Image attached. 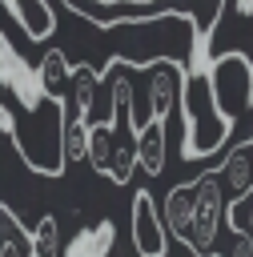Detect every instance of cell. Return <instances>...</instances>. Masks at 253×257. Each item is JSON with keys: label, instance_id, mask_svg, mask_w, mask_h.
<instances>
[{"label": "cell", "instance_id": "18", "mask_svg": "<svg viewBox=\"0 0 253 257\" xmlns=\"http://www.w3.org/2000/svg\"><path fill=\"white\" fill-rule=\"evenodd\" d=\"M245 233H249V237H253V217H249V225H245Z\"/></svg>", "mask_w": 253, "mask_h": 257}, {"label": "cell", "instance_id": "2", "mask_svg": "<svg viewBox=\"0 0 253 257\" xmlns=\"http://www.w3.org/2000/svg\"><path fill=\"white\" fill-rule=\"evenodd\" d=\"M221 169L213 173H201L197 177V197H193V229H189V241L185 249L193 257H217V233L225 225V213H229V201L221 197Z\"/></svg>", "mask_w": 253, "mask_h": 257}, {"label": "cell", "instance_id": "15", "mask_svg": "<svg viewBox=\"0 0 253 257\" xmlns=\"http://www.w3.org/2000/svg\"><path fill=\"white\" fill-rule=\"evenodd\" d=\"M225 8H233L237 16H253V0H225Z\"/></svg>", "mask_w": 253, "mask_h": 257}, {"label": "cell", "instance_id": "13", "mask_svg": "<svg viewBox=\"0 0 253 257\" xmlns=\"http://www.w3.org/2000/svg\"><path fill=\"white\" fill-rule=\"evenodd\" d=\"M96 84H100V72H92V64H80V68H72V104H76V112L92 124L96 120Z\"/></svg>", "mask_w": 253, "mask_h": 257}, {"label": "cell", "instance_id": "5", "mask_svg": "<svg viewBox=\"0 0 253 257\" xmlns=\"http://www.w3.org/2000/svg\"><path fill=\"white\" fill-rule=\"evenodd\" d=\"M133 249L137 257H169V225H165V213H157V201L149 189H137L133 193Z\"/></svg>", "mask_w": 253, "mask_h": 257}, {"label": "cell", "instance_id": "7", "mask_svg": "<svg viewBox=\"0 0 253 257\" xmlns=\"http://www.w3.org/2000/svg\"><path fill=\"white\" fill-rule=\"evenodd\" d=\"M8 16H16V24L24 28L28 40H48L56 32V12L48 8V0H0Z\"/></svg>", "mask_w": 253, "mask_h": 257}, {"label": "cell", "instance_id": "3", "mask_svg": "<svg viewBox=\"0 0 253 257\" xmlns=\"http://www.w3.org/2000/svg\"><path fill=\"white\" fill-rule=\"evenodd\" d=\"M145 72L149 76H145V92H141V108H137V133L149 120H165L185 92V64L153 60V64H145Z\"/></svg>", "mask_w": 253, "mask_h": 257}, {"label": "cell", "instance_id": "14", "mask_svg": "<svg viewBox=\"0 0 253 257\" xmlns=\"http://www.w3.org/2000/svg\"><path fill=\"white\" fill-rule=\"evenodd\" d=\"M28 233H32V257H60L64 253V245H60V221L52 213H44Z\"/></svg>", "mask_w": 253, "mask_h": 257}, {"label": "cell", "instance_id": "6", "mask_svg": "<svg viewBox=\"0 0 253 257\" xmlns=\"http://www.w3.org/2000/svg\"><path fill=\"white\" fill-rule=\"evenodd\" d=\"M116 245V225L108 217L92 221V225H80L68 241H64V253L60 257H108Z\"/></svg>", "mask_w": 253, "mask_h": 257}, {"label": "cell", "instance_id": "12", "mask_svg": "<svg viewBox=\"0 0 253 257\" xmlns=\"http://www.w3.org/2000/svg\"><path fill=\"white\" fill-rule=\"evenodd\" d=\"M137 165L149 177H157L165 169V120H149L137 133Z\"/></svg>", "mask_w": 253, "mask_h": 257}, {"label": "cell", "instance_id": "8", "mask_svg": "<svg viewBox=\"0 0 253 257\" xmlns=\"http://www.w3.org/2000/svg\"><path fill=\"white\" fill-rule=\"evenodd\" d=\"M193 197H197V181H185V185H173L161 205L165 225H169L173 241H181V245L189 241V229H193Z\"/></svg>", "mask_w": 253, "mask_h": 257}, {"label": "cell", "instance_id": "16", "mask_svg": "<svg viewBox=\"0 0 253 257\" xmlns=\"http://www.w3.org/2000/svg\"><path fill=\"white\" fill-rule=\"evenodd\" d=\"M92 4H100V12H104V8H112V4H129V0H92ZM100 24H108V16H104ZM100 24H96V28H100Z\"/></svg>", "mask_w": 253, "mask_h": 257}, {"label": "cell", "instance_id": "1", "mask_svg": "<svg viewBox=\"0 0 253 257\" xmlns=\"http://www.w3.org/2000/svg\"><path fill=\"white\" fill-rule=\"evenodd\" d=\"M181 116H185V161H201L209 153H217L229 141L233 116L221 112L217 96H213V80L209 68L185 76V92H181Z\"/></svg>", "mask_w": 253, "mask_h": 257}, {"label": "cell", "instance_id": "11", "mask_svg": "<svg viewBox=\"0 0 253 257\" xmlns=\"http://www.w3.org/2000/svg\"><path fill=\"white\" fill-rule=\"evenodd\" d=\"M36 72H40V84H44V92H48L52 100H68V88H72V64L64 60L60 48H48L44 60L36 64Z\"/></svg>", "mask_w": 253, "mask_h": 257}, {"label": "cell", "instance_id": "10", "mask_svg": "<svg viewBox=\"0 0 253 257\" xmlns=\"http://www.w3.org/2000/svg\"><path fill=\"white\" fill-rule=\"evenodd\" d=\"M112 149H116V120H112V116H100V120H92V124H88V153H84V161L92 165V173L108 177Z\"/></svg>", "mask_w": 253, "mask_h": 257}, {"label": "cell", "instance_id": "17", "mask_svg": "<svg viewBox=\"0 0 253 257\" xmlns=\"http://www.w3.org/2000/svg\"><path fill=\"white\" fill-rule=\"evenodd\" d=\"M145 4H153V0H129V8H145Z\"/></svg>", "mask_w": 253, "mask_h": 257}, {"label": "cell", "instance_id": "9", "mask_svg": "<svg viewBox=\"0 0 253 257\" xmlns=\"http://www.w3.org/2000/svg\"><path fill=\"white\" fill-rule=\"evenodd\" d=\"M221 181L229 189V205L241 201L253 189V145L249 141H241L237 149H229V157L221 161Z\"/></svg>", "mask_w": 253, "mask_h": 257}, {"label": "cell", "instance_id": "4", "mask_svg": "<svg viewBox=\"0 0 253 257\" xmlns=\"http://www.w3.org/2000/svg\"><path fill=\"white\" fill-rule=\"evenodd\" d=\"M209 80H213V96L221 104V112L241 116L253 104V64L245 52H221L209 60Z\"/></svg>", "mask_w": 253, "mask_h": 257}]
</instances>
